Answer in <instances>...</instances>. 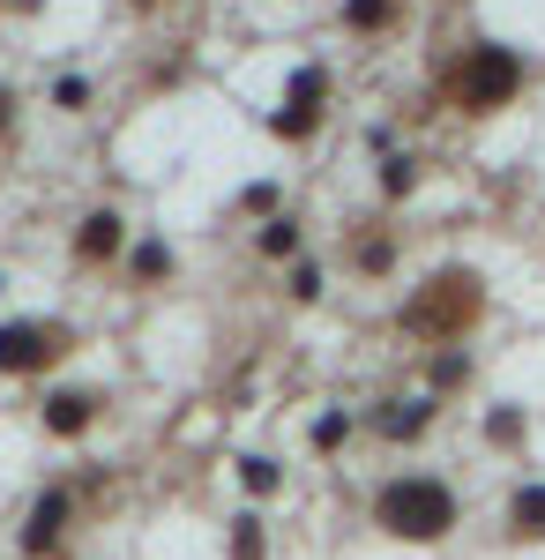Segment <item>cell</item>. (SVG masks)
I'll return each instance as SVG.
<instances>
[{
  "instance_id": "cell-1",
  "label": "cell",
  "mask_w": 545,
  "mask_h": 560,
  "mask_svg": "<svg viewBox=\"0 0 545 560\" xmlns=\"http://www.w3.org/2000/svg\"><path fill=\"white\" fill-rule=\"evenodd\" d=\"M374 523L396 538V546H441V538L463 523L456 486H449V478H433V471L389 478V486L374 493Z\"/></svg>"
},
{
  "instance_id": "cell-2",
  "label": "cell",
  "mask_w": 545,
  "mask_h": 560,
  "mask_svg": "<svg viewBox=\"0 0 545 560\" xmlns=\"http://www.w3.org/2000/svg\"><path fill=\"white\" fill-rule=\"evenodd\" d=\"M478 314H486V284L471 269H441L433 284H419L411 300L396 306V322L411 337H426V345H463L478 329Z\"/></svg>"
},
{
  "instance_id": "cell-3",
  "label": "cell",
  "mask_w": 545,
  "mask_h": 560,
  "mask_svg": "<svg viewBox=\"0 0 545 560\" xmlns=\"http://www.w3.org/2000/svg\"><path fill=\"white\" fill-rule=\"evenodd\" d=\"M515 90H523V60L494 38H478L456 60V75H449V97L463 113H501V105H515Z\"/></svg>"
},
{
  "instance_id": "cell-4",
  "label": "cell",
  "mask_w": 545,
  "mask_h": 560,
  "mask_svg": "<svg viewBox=\"0 0 545 560\" xmlns=\"http://www.w3.org/2000/svg\"><path fill=\"white\" fill-rule=\"evenodd\" d=\"M68 322H0V374H45L53 359H68Z\"/></svg>"
},
{
  "instance_id": "cell-5",
  "label": "cell",
  "mask_w": 545,
  "mask_h": 560,
  "mask_svg": "<svg viewBox=\"0 0 545 560\" xmlns=\"http://www.w3.org/2000/svg\"><path fill=\"white\" fill-rule=\"evenodd\" d=\"M68 523H76V493L68 486H45L38 501H31V516H23V560H53L60 553V538H68Z\"/></svg>"
},
{
  "instance_id": "cell-6",
  "label": "cell",
  "mask_w": 545,
  "mask_h": 560,
  "mask_svg": "<svg viewBox=\"0 0 545 560\" xmlns=\"http://www.w3.org/2000/svg\"><path fill=\"white\" fill-rule=\"evenodd\" d=\"M433 419H441V396H381L374 411H367V427L381 433V441H396V448H411V441H426L433 433Z\"/></svg>"
},
{
  "instance_id": "cell-7",
  "label": "cell",
  "mask_w": 545,
  "mask_h": 560,
  "mask_svg": "<svg viewBox=\"0 0 545 560\" xmlns=\"http://www.w3.org/2000/svg\"><path fill=\"white\" fill-rule=\"evenodd\" d=\"M120 255H127V217L120 210H90L83 232H76V261H83V269H105V261H120Z\"/></svg>"
},
{
  "instance_id": "cell-8",
  "label": "cell",
  "mask_w": 545,
  "mask_h": 560,
  "mask_svg": "<svg viewBox=\"0 0 545 560\" xmlns=\"http://www.w3.org/2000/svg\"><path fill=\"white\" fill-rule=\"evenodd\" d=\"M38 419H45V433H53V441H76V433L97 427V396H90V388H53Z\"/></svg>"
},
{
  "instance_id": "cell-9",
  "label": "cell",
  "mask_w": 545,
  "mask_h": 560,
  "mask_svg": "<svg viewBox=\"0 0 545 560\" xmlns=\"http://www.w3.org/2000/svg\"><path fill=\"white\" fill-rule=\"evenodd\" d=\"M508 538H545V486H515L508 493Z\"/></svg>"
},
{
  "instance_id": "cell-10",
  "label": "cell",
  "mask_w": 545,
  "mask_h": 560,
  "mask_svg": "<svg viewBox=\"0 0 545 560\" xmlns=\"http://www.w3.org/2000/svg\"><path fill=\"white\" fill-rule=\"evenodd\" d=\"M165 277H172L165 240H135V247H127V284H165Z\"/></svg>"
},
{
  "instance_id": "cell-11",
  "label": "cell",
  "mask_w": 545,
  "mask_h": 560,
  "mask_svg": "<svg viewBox=\"0 0 545 560\" xmlns=\"http://www.w3.org/2000/svg\"><path fill=\"white\" fill-rule=\"evenodd\" d=\"M322 97H329V68H299L285 83V113H322Z\"/></svg>"
},
{
  "instance_id": "cell-12",
  "label": "cell",
  "mask_w": 545,
  "mask_h": 560,
  "mask_svg": "<svg viewBox=\"0 0 545 560\" xmlns=\"http://www.w3.org/2000/svg\"><path fill=\"white\" fill-rule=\"evenodd\" d=\"M351 269H359V277H389V269H396V240H389V232L351 240Z\"/></svg>"
},
{
  "instance_id": "cell-13",
  "label": "cell",
  "mask_w": 545,
  "mask_h": 560,
  "mask_svg": "<svg viewBox=\"0 0 545 560\" xmlns=\"http://www.w3.org/2000/svg\"><path fill=\"white\" fill-rule=\"evenodd\" d=\"M463 374H471V351L441 345V351H433V374H426V396H449V388H463Z\"/></svg>"
},
{
  "instance_id": "cell-14",
  "label": "cell",
  "mask_w": 545,
  "mask_h": 560,
  "mask_svg": "<svg viewBox=\"0 0 545 560\" xmlns=\"http://www.w3.org/2000/svg\"><path fill=\"white\" fill-rule=\"evenodd\" d=\"M224 553H232V560H269L262 516H232V530H224Z\"/></svg>"
},
{
  "instance_id": "cell-15",
  "label": "cell",
  "mask_w": 545,
  "mask_h": 560,
  "mask_svg": "<svg viewBox=\"0 0 545 560\" xmlns=\"http://www.w3.org/2000/svg\"><path fill=\"white\" fill-rule=\"evenodd\" d=\"M262 255H269V261H292L299 255V217H269V224H262Z\"/></svg>"
},
{
  "instance_id": "cell-16",
  "label": "cell",
  "mask_w": 545,
  "mask_h": 560,
  "mask_svg": "<svg viewBox=\"0 0 545 560\" xmlns=\"http://www.w3.org/2000/svg\"><path fill=\"white\" fill-rule=\"evenodd\" d=\"M344 23L351 31H389L396 23V0H344Z\"/></svg>"
},
{
  "instance_id": "cell-17",
  "label": "cell",
  "mask_w": 545,
  "mask_h": 560,
  "mask_svg": "<svg viewBox=\"0 0 545 560\" xmlns=\"http://www.w3.org/2000/svg\"><path fill=\"white\" fill-rule=\"evenodd\" d=\"M411 187H419V158H389V165H381V195H389V202H404Z\"/></svg>"
},
{
  "instance_id": "cell-18",
  "label": "cell",
  "mask_w": 545,
  "mask_h": 560,
  "mask_svg": "<svg viewBox=\"0 0 545 560\" xmlns=\"http://www.w3.org/2000/svg\"><path fill=\"white\" fill-rule=\"evenodd\" d=\"M344 441H351V411H322V419H314V448H322V456H336Z\"/></svg>"
},
{
  "instance_id": "cell-19",
  "label": "cell",
  "mask_w": 545,
  "mask_h": 560,
  "mask_svg": "<svg viewBox=\"0 0 545 560\" xmlns=\"http://www.w3.org/2000/svg\"><path fill=\"white\" fill-rule=\"evenodd\" d=\"M240 478H247V493H277V486H285L277 456H240Z\"/></svg>"
},
{
  "instance_id": "cell-20",
  "label": "cell",
  "mask_w": 545,
  "mask_h": 560,
  "mask_svg": "<svg viewBox=\"0 0 545 560\" xmlns=\"http://www.w3.org/2000/svg\"><path fill=\"white\" fill-rule=\"evenodd\" d=\"M285 292H292L299 306H314V300H322V269H314V261L299 255V261H292V277H285Z\"/></svg>"
},
{
  "instance_id": "cell-21",
  "label": "cell",
  "mask_w": 545,
  "mask_h": 560,
  "mask_svg": "<svg viewBox=\"0 0 545 560\" xmlns=\"http://www.w3.org/2000/svg\"><path fill=\"white\" fill-rule=\"evenodd\" d=\"M486 441H494V448H515V441H523V411H515V404H501V411L486 419Z\"/></svg>"
},
{
  "instance_id": "cell-22",
  "label": "cell",
  "mask_w": 545,
  "mask_h": 560,
  "mask_svg": "<svg viewBox=\"0 0 545 560\" xmlns=\"http://www.w3.org/2000/svg\"><path fill=\"white\" fill-rule=\"evenodd\" d=\"M53 105H60V113H83V105H90V83H83V75H60V83H53Z\"/></svg>"
},
{
  "instance_id": "cell-23",
  "label": "cell",
  "mask_w": 545,
  "mask_h": 560,
  "mask_svg": "<svg viewBox=\"0 0 545 560\" xmlns=\"http://www.w3.org/2000/svg\"><path fill=\"white\" fill-rule=\"evenodd\" d=\"M269 128L285 135V142H306V135L322 128V113H277V120H269Z\"/></svg>"
},
{
  "instance_id": "cell-24",
  "label": "cell",
  "mask_w": 545,
  "mask_h": 560,
  "mask_svg": "<svg viewBox=\"0 0 545 560\" xmlns=\"http://www.w3.org/2000/svg\"><path fill=\"white\" fill-rule=\"evenodd\" d=\"M8 120H15V90L0 83V135H8Z\"/></svg>"
},
{
  "instance_id": "cell-25",
  "label": "cell",
  "mask_w": 545,
  "mask_h": 560,
  "mask_svg": "<svg viewBox=\"0 0 545 560\" xmlns=\"http://www.w3.org/2000/svg\"><path fill=\"white\" fill-rule=\"evenodd\" d=\"M135 8H150V0H135Z\"/></svg>"
}]
</instances>
